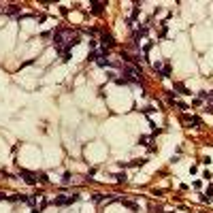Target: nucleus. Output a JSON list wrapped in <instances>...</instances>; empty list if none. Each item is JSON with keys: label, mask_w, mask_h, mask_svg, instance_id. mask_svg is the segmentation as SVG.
Wrapping results in <instances>:
<instances>
[{"label": "nucleus", "mask_w": 213, "mask_h": 213, "mask_svg": "<svg viewBox=\"0 0 213 213\" xmlns=\"http://www.w3.org/2000/svg\"><path fill=\"white\" fill-rule=\"evenodd\" d=\"M100 41H102V47H104V49H111V47L115 45V41H113V36H111V34H106V32H102V36H100Z\"/></svg>", "instance_id": "7ed1b4c3"}, {"label": "nucleus", "mask_w": 213, "mask_h": 213, "mask_svg": "<svg viewBox=\"0 0 213 213\" xmlns=\"http://www.w3.org/2000/svg\"><path fill=\"white\" fill-rule=\"evenodd\" d=\"M6 13H9V15H19V6H17V4L6 6Z\"/></svg>", "instance_id": "423d86ee"}, {"label": "nucleus", "mask_w": 213, "mask_h": 213, "mask_svg": "<svg viewBox=\"0 0 213 213\" xmlns=\"http://www.w3.org/2000/svg\"><path fill=\"white\" fill-rule=\"evenodd\" d=\"M75 200H79V196H64V198H56V200H53V205L64 207V205H70V202H75Z\"/></svg>", "instance_id": "f03ea898"}, {"label": "nucleus", "mask_w": 213, "mask_h": 213, "mask_svg": "<svg viewBox=\"0 0 213 213\" xmlns=\"http://www.w3.org/2000/svg\"><path fill=\"white\" fill-rule=\"evenodd\" d=\"M154 70H156V73H160L162 77H171V66H164L162 62H156V64H154Z\"/></svg>", "instance_id": "f257e3e1"}, {"label": "nucleus", "mask_w": 213, "mask_h": 213, "mask_svg": "<svg viewBox=\"0 0 213 213\" xmlns=\"http://www.w3.org/2000/svg\"><path fill=\"white\" fill-rule=\"evenodd\" d=\"M21 177L26 179V183H30V185H34V183H36V177H34L32 173H28V171H21Z\"/></svg>", "instance_id": "20e7f679"}, {"label": "nucleus", "mask_w": 213, "mask_h": 213, "mask_svg": "<svg viewBox=\"0 0 213 213\" xmlns=\"http://www.w3.org/2000/svg\"><path fill=\"white\" fill-rule=\"evenodd\" d=\"M141 143H143V145L149 143V139H147V137H141V139H139V145H141Z\"/></svg>", "instance_id": "9d476101"}, {"label": "nucleus", "mask_w": 213, "mask_h": 213, "mask_svg": "<svg viewBox=\"0 0 213 213\" xmlns=\"http://www.w3.org/2000/svg\"><path fill=\"white\" fill-rule=\"evenodd\" d=\"M183 119L188 122V124H192V126H200V119H198V117H190V115H183Z\"/></svg>", "instance_id": "39448f33"}, {"label": "nucleus", "mask_w": 213, "mask_h": 213, "mask_svg": "<svg viewBox=\"0 0 213 213\" xmlns=\"http://www.w3.org/2000/svg\"><path fill=\"white\" fill-rule=\"evenodd\" d=\"M175 90H177V92H181V94H188V90H185V85H183V83H175Z\"/></svg>", "instance_id": "1a4fd4ad"}, {"label": "nucleus", "mask_w": 213, "mask_h": 213, "mask_svg": "<svg viewBox=\"0 0 213 213\" xmlns=\"http://www.w3.org/2000/svg\"><path fill=\"white\" fill-rule=\"evenodd\" d=\"M102 6H104L102 2H94V4H92V11H94V13H100V11H102Z\"/></svg>", "instance_id": "6e6552de"}, {"label": "nucleus", "mask_w": 213, "mask_h": 213, "mask_svg": "<svg viewBox=\"0 0 213 213\" xmlns=\"http://www.w3.org/2000/svg\"><path fill=\"white\" fill-rule=\"evenodd\" d=\"M147 34V28H139V30H134V41H139L141 36H145Z\"/></svg>", "instance_id": "0eeeda50"}, {"label": "nucleus", "mask_w": 213, "mask_h": 213, "mask_svg": "<svg viewBox=\"0 0 213 213\" xmlns=\"http://www.w3.org/2000/svg\"><path fill=\"white\" fill-rule=\"evenodd\" d=\"M41 211H43V209H34V211H32V213H41Z\"/></svg>", "instance_id": "9b49d317"}]
</instances>
